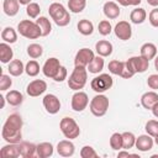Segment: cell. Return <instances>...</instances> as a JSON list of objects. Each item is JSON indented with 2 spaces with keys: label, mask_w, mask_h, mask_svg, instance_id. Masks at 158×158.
Instances as JSON below:
<instances>
[{
  "label": "cell",
  "mask_w": 158,
  "mask_h": 158,
  "mask_svg": "<svg viewBox=\"0 0 158 158\" xmlns=\"http://www.w3.org/2000/svg\"><path fill=\"white\" fill-rule=\"evenodd\" d=\"M22 128V118L19 114H11L1 130V136L7 143H20L22 138L21 133Z\"/></svg>",
  "instance_id": "1"
},
{
  "label": "cell",
  "mask_w": 158,
  "mask_h": 158,
  "mask_svg": "<svg viewBox=\"0 0 158 158\" xmlns=\"http://www.w3.org/2000/svg\"><path fill=\"white\" fill-rule=\"evenodd\" d=\"M49 16L54 21V23L59 27H64L70 22V15L69 11L59 2H52L48 7Z\"/></svg>",
  "instance_id": "2"
},
{
  "label": "cell",
  "mask_w": 158,
  "mask_h": 158,
  "mask_svg": "<svg viewBox=\"0 0 158 158\" xmlns=\"http://www.w3.org/2000/svg\"><path fill=\"white\" fill-rule=\"evenodd\" d=\"M88 80V72L85 69V67H80V65H75V68L73 69L69 79H68V86L72 90H80L85 86Z\"/></svg>",
  "instance_id": "3"
},
{
  "label": "cell",
  "mask_w": 158,
  "mask_h": 158,
  "mask_svg": "<svg viewBox=\"0 0 158 158\" xmlns=\"http://www.w3.org/2000/svg\"><path fill=\"white\" fill-rule=\"evenodd\" d=\"M17 31L21 36L28 38V40H36L38 37H42L41 28L37 25V22H33L31 20H22L17 25Z\"/></svg>",
  "instance_id": "4"
},
{
  "label": "cell",
  "mask_w": 158,
  "mask_h": 158,
  "mask_svg": "<svg viewBox=\"0 0 158 158\" xmlns=\"http://www.w3.org/2000/svg\"><path fill=\"white\" fill-rule=\"evenodd\" d=\"M90 112L96 116V117H101L107 112L109 109V99L107 96H105L104 94H98L95 95L91 101H90Z\"/></svg>",
  "instance_id": "5"
},
{
  "label": "cell",
  "mask_w": 158,
  "mask_h": 158,
  "mask_svg": "<svg viewBox=\"0 0 158 158\" xmlns=\"http://www.w3.org/2000/svg\"><path fill=\"white\" fill-rule=\"evenodd\" d=\"M59 128L65 138L74 139L80 135V128L74 118L72 117H63L59 122Z\"/></svg>",
  "instance_id": "6"
},
{
  "label": "cell",
  "mask_w": 158,
  "mask_h": 158,
  "mask_svg": "<svg viewBox=\"0 0 158 158\" xmlns=\"http://www.w3.org/2000/svg\"><path fill=\"white\" fill-rule=\"evenodd\" d=\"M114 84V80L111 78V75L109 74H100L98 77H95L91 81H90V86L91 89L98 93V94H102L105 93L106 90H109Z\"/></svg>",
  "instance_id": "7"
},
{
  "label": "cell",
  "mask_w": 158,
  "mask_h": 158,
  "mask_svg": "<svg viewBox=\"0 0 158 158\" xmlns=\"http://www.w3.org/2000/svg\"><path fill=\"white\" fill-rule=\"evenodd\" d=\"M88 104H89V98H88L86 93H84V91L78 90V91L72 96V102H70V105H72V109H73L74 111H77V112H80V111H83L84 109H86Z\"/></svg>",
  "instance_id": "8"
},
{
  "label": "cell",
  "mask_w": 158,
  "mask_h": 158,
  "mask_svg": "<svg viewBox=\"0 0 158 158\" xmlns=\"http://www.w3.org/2000/svg\"><path fill=\"white\" fill-rule=\"evenodd\" d=\"M94 57H95V54H94V52L91 49H89V48H81L75 54L74 64L75 65H80V67H86L94 59Z\"/></svg>",
  "instance_id": "9"
},
{
  "label": "cell",
  "mask_w": 158,
  "mask_h": 158,
  "mask_svg": "<svg viewBox=\"0 0 158 158\" xmlns=\"http://www.w3.org/2000/svg\"><path fill=\"white\" fill-rule=\"evenodd\" d=\"M42 102H43V106H44L46 111L48 114H51V115L57 114L59 111V109H60V101H59V99L54 94H47V95H44Z\"/></svg>",
  "instance_id": "10"
},
{
  "label": "cell",
  "mask_w": 158,
  "mask_h": 158,
  "mask_svg": "<svg viewBox=\"0 0 158 158\" xmlns=\"http://www.w3.org/2000/svg\"><path fill=\"white\" fill-rule=\"evenodd\" d=\"M128 64L131 65L132 70L136 73H144L148 67H149V60L146 59L142 56H136V57H131L130 59H127Z\"/></svg>",
  "instance_id": "11"
},
{
  "label": "cell",
  "mask_w": 158,
  "mask_h": 158,
  "mask_svg": "<svg viewBox=\"0 0 158 158\" xmlns=\"http://www.w3.org/2000/svg\"><path fill=\"white\" fill-rule=\"evenodd\" d=\"M59 68H60L59 59L52 57V58H48V59L44 62V64H43V67H42V72H43L44 77L53 79V78L56 77V74L58 73Z\"/></svg>",
  "instance_id": "12"
},
{
  "label": "cell",
  "mask_w": 158,
  "mask_h": 158,
  "mask_svg": "<svg viewBox=\"0 0 158 158\" xmlns=\"http://www.w3.org/2000/svg\"><path fill=\"white\" fill-rule=\"evenodd\" d=\"M47 89V83L42 79H36V80H32L27 88H26V93L32 96V98H36V96H40L42 95Z\"/></svg>",
  "instance_id": "13"
},
{
  "label": "cell",
  "mask_w": 158,
  "mask_h": 158,
  "mask_svg": "<svg viewBox=\"0 0 158 158\" xmlns=\"http://www.w3.org/2000/svg\"><path fill=\"white\" fill-rule=\"evenodd\" d=\"M114 31H115L116 37H118L122 41H128L132 36V27L127 21H120L115 26Z\"/></svg>",
  "instance_id": "14"
},
{
  "label": "cell",
  "mask_w": 158,
  "mask_h": 158,
  "mask_svg": "<svg viewBox=\"0 0 158 158\" xmlns=\"http://www.w3.org/2000/svg\"><path fill=\"white\" fill-rule=\"evenodd\" d=\"M57 152L62 157H72L75 152V147L70 139L59 141L57 144Z\"/></svg>",
  "instance_id": "15"
},
{
  "label": "cell",
  "mask_w": 158,
  "mask_h": 158,
  "mask_svg": "<svg viewBox=\"0 0 158 158\" xmlns=\"http://www.w3.org/2000/svg\"><path fill=\"white\" fill-rule=\"evenodd\" d=\"M154 143V139L152 138V136L149 135H141L136 138V148L141 152H147L149 149H152Z\"/></svg>",
  "instance_id": "16"
},
{
  "label": "cell",
  "mask_w": 158,
  "mask_h": 158,
  "mask_svg": "<svg viewBox=\"0 0 158 158\" xmlns=\"http://www.w3.org/2000/svg\"><path fill=\"white\" fill-rule=\"evenodd\" d=\"M19 149H20V156L23 158H32L35 156H37L36 149L37 146L30 142H20L19 143Z\"/></svg>",
  "instance_id": "17"
},
{
  "label": "cell",
  "mask_w": 158,
  "mask_h": 158,
  "mask_svg": "<svg viewBox=\"0 0 158 158\" xmlns=\"http://www.w3.org/2000/svg\"><path fill=\"white\" fill-rule=\"evenodd\" d=\"M0 156L2 158H17V157H20L19 143H9V144L4 146L0 151Z\"/></svg>",
  "instance_id": "18"
},
{
  "label": "cell",
  "mask_w": 158,
  "mask_h": 158,
  "mask_svg": "<svg viewBox=\"0 0 158 158\" xmlns=\"http://www.w3.org/2000/svg\"><path fill=\"white\" fill-rule=\"evenodd\" d=\"M156 102H158V94L156 91H147L141 96V104L147 110H152Z\"/></svg>",
  "instance_id": "19"
},
{
  "label": "cell",
  "mask_w": 158,
  "mask_h": 158,
  "mask_svg": "<svg viewBox=\"0 0 158 158\" xmlns=\"http://www.w3.org/2000/svg\"><path fill=\"white\" fill-rule=\"evenodd\" d=\"M102 10H104L105 16H106L107 19H110V20H115V19H117L118 15H120V7H118V5H117L116 2H114V1H107V2H105Z\"/></svg>",
  "instance_id": "20"
},
{
  "label": "cell",
  "mask_w": 158,
  "mask_h": 158,
  "mask_svg": "<svg viewBox=\"0 0 158 158\" xmlns=\"http://www.w3.org/2000/svg\"><path fill=\"white\" fill-rule=\"evenodd\" d=\"M95 49H96V53L98 56H101V57H109L111 53H112V43L109 42V41H105V40H101L99 42H96L95 44Z\"/></svg>",
  "instance_id": "21"
},
{
  "label": "cell",
  "mask_w": 158,
  "mask_h": 158,
  "mask_svg": "<svg viewBox=\"0 0 158 158\" xmlns=\"http://www.w3.org/2000/svg\"><path fill=\"white\" fill-rule=\"evenodd\" d=\"M20 2L19 0H4L2 2V10L7 16H15L19 12Z\"/></svg>",
  "instance_id": "22"
},
{
  "label": "cell",
  "mask_w": 158,
  "mask_h": 158,
  "mask_svg": "<svg viewBox=\"0 0 158 158\" xmlns=\"http://www.w3.org/2000/svg\"><path fill=\"white\" fill-rule=\"evenodd\" d=\"M139 52H141V56H142V57H144L146 59L151 60V59H153V58L157 56V47H156L154 43L147 42V43L142 44Z\"/></svg>",
  "instance_id": "23"
},
{
  "label": "cell",
  "mask_w": 158,
  "mask_h": 158,
  "mask_svg": "<svg viewBox=\"0 0 158 158\" xmlns=\"http://www.w3.org/2000/svg\"><path fill=\"white\" fill-rule=\"evenodd\" d=\"M12 57H14V52H12V48L10 47V44L6 42L0 43V60H1V63H10Z\"/></svg>",
  "instance_id": "24"
},
{
  "label": "cell",
  "mask_w": 158,
  "mask_h": 158,
  "mask_svg": "<svg viewBox=\"0 0 158 158\" xmlns=\"http://www.w3.org/2000/svg\"><path fill=\"white\" fill-rule=\"evenodd\" d=\"M37 157L40 158H48L53 154V146L49 142H42L40 144H37V149H36Z\"/></svg>",
  "instance_id": "25"
},
{
  "label": "cell",
  "mask_w": 158,
  "mask_h": 158,
  "mask_svg": "<svg viewBox=\"0 0 158 158\" xmlns=\"http://www.w3.org/2000/svg\"><path fill=\"white\" fill-rule=\"evenodd\" d=\"M7 70H9L10 75H12V77H20L25 72V67H23V63L20 59H14V60L10 62Z\"/></svg>",
  "instance_id": "26"
},
{
  "label": "cell",
  "mask_w": 158,
  "mask_h": 158,
  "mask_svg": "<svg viewBox=\"0 0 158 158\" xmlns=\"http://www.w3.org/2000/svg\"><path fill=\"white\" fill-rule=\"evenodd\" d=\"M104 64H105V63H104L102 57H101V56H95L94 59L89 63L88 70H89V73L98 74V73H100V72L104 69Z\"/></svg>",
  "instance_id": "27"
},
{
  "label": "cell",
  "mask_w": 158,
  "mask_h": 158,
  "mask_svg": "<svg viewBox=\"0 0 158 158\" xmlns=\"http://www.w3.org/2000/svg\"><path fill=\"white\" fill-rule=\"evenodd\" d=\"M146 17H147V12H146V10L142 9V7H136V9H133V10L131 11V15H130V20H131L133 23H136V25L144 22Z\"/></svg>",
  "instance_id": "28"
},
{
  "label": "cell",
  "mask_w": 158,
  "mask_h": 158,
  "mask_svg": "<svg viewBox=\"0 0 158 158\" xmlns=\"http://www.w3.org/2000/svg\"><path fill=\"white\" fill-rule=\"evenodd\" d=\"M5 98H6V101H7L11 106H19V105H21L22 101H23L22 94H21L20 91H17V90H10V91L6 94Z\"/></svg>",
  "instance_id": "29"
},
{
  "label": "cell",
  "mask_w": 158,
  "mask_h": 158,
  "mask_svg": "<svg viewBox=\"0 0 158 158\" xmlns=\"http://www.w3.org/2000/svg\"><path fill=\"white\" fill-rule=\"evenodd\" d=\"M1 40L6 43H15L17 41V32L12 27H5L1 31Z\"/></svg>",
  "instance_id": "30"
},
{
  "label": "cell",
  "mask_w": 158,
  "mask_h": 158,
  "mask_svg": "<svg viewBox=\"0 0 158 158\" xmlns=\"http://www.w3.org/2000/svg\"><path fill=\"white\" fill-rule=\"evenodd\" d=\"M36 22H37V25H38L40 28H41L42 37H46V36H48V35L51 33V31H52V25H51V22H49V20H48L47 17L41 16V17H38V19L36 20Z\"/></svg>",
  "instance_id": "31"
},
{
  "label": "cell",
  "mask_w": 158,
  "mask_h": 158,
  "mask_svg": "<svg viewBox=\"0 0 158 158\" xmlns=\"http://www.w3.org/2000/svg\"><path fill=\"white\" fill-rule=\"evenodd\" d=\"M78 31L84 36H89L94 31V25H93L91 21H89L86 19H83L78 22Z\"/></svg>",
  "instance_id": "32"
},
{
  "label": "cell",
  "mask_w": 158,
  "mask_h": 158,
  "mask_svg": "<svg viewBox=\"0 0 158 158\" xmlns=\"http://www.w3.org/2000/svg\"><path fill=\"white\" fill-rule=\"evenodd\" d=\"M86 6V0H68V7L69 11L74 14L81 12Z\"/></svg>",
  "instance_id": "33"
},
{
  "label": "cell",
  "mask_w": 158,
  "mask_h": 158,
  "mask_svg": "<svg viewBox=\"0 0 158 158\" xmlns=\"http://www.w3.org/2000/svg\"><path fill=\"white\" fill-rule=\"evenodd\" d=\"M136 144V137L132 132H123L122 133V149H130Z\"/></svg>",
  "instance_id": "34"
},
{
  "label": "cell",
  "mask_w": 158,
  "mask_h": 158,
  "mask_svg": "<svg viewBox=\"0 0 158 158\" xmlns=\"http://www.w3.org/2000/svg\"><path fill=\"white\" fill-rule=\"evenodd\" d=\"M43 53V48L41 44L38 43H31L28 47H27V54L32 58V59H36V58H40Z\"/></svg>",
  "instance_id": "35"
},
{
  "label": "cell",
  "mask_w": 158,
  "mask_h": 158,
  "mask_svg": "<svg viewBox=\"0 0 158 158\" xmlns=\"http://www.w3.org/2000/svg\"><path fill=\"white\" fill-rule=\"evenodd\" d=\"M123 67H125V62H121V60H111L109 63V72L111 74H115V75H120L122 74V70H123Z\"/></svg>",
  "instance_id": "36"
},
{
  "label": "cell",
  "mask_w": 158,
  "mask_h": 158,
  "mask_svg": "<svg viewBox=\"0 0 158 158\" xmlns=\"http://www.w3.org/2000/svg\"><path fill=\"white\" fill-rule=\"evenodd\" d=\"M25 72L30 77H36L40 73V64H38V62L35 60V59L27 62V64L25 65Z\"/></svg>",
  "instance_id": "37"
},
{
  "label": "cell",
  "mask_w": 158,
  "mask_h": 158,
  "mask_svg": "<svg viewBox=\"0 0 158 158\" xmlns=\"http://www.w3.org/2000/svg\"><path fill=\"white\" fill-rule=\"evenodd\" d=\"M110 147L115 151L122 149V133H114L110 137Z\"/></svg>",
  "instance_id": "38"
},
{
  "label": "cell",
  "mask_w": 158,
  "mask_h": 158,
  "mask_svg": "<svg viewBox=\"0 0 158 158\" xmlns=\"http://www.w3.org/2000/svg\"><path fill=\"white\" fill-rule=\"evenodd\" d=\"M41 12V9H40V5L37 2H30L28 5H26V14L31 17V19H36L38 17Z\"/></svg>",
  "instance_id": "39"
},
{
  "label": "cell",
  "mask_w": 158,
  "mask_h": 158,
  "mask_svg": "<svg viewBox=\"0 0 158 158\" xmlns=\"http://www.w3.org/2000/svg\"><path fill=\"white\" fill-rule=\"evenodd\" d=\"M144 130H146L147 135H149L152 137H156L158 135V121L157 120H149L146 123Z\"/></svg>",
  "instance_id": "40"
},
{
  "label": "cell",
  "mask_w": 158,
  "mask_h": 158,
  "mask_svg": "<svg viewBox=\"0 0 158 158\" xmlns=\"http://www.w3.org/2000/svg\"><path fill=\"white\" fill-rule=\"evenodd\" d=\"M98 30H99V33H100L101 36H107V35L111 33L112 27H111V23H110L107 20H102V21L99 22Z\"/></svg>",
  "instance_id": "41"
},
{
  "label": "cell",
  "mask_w": 158,
  "mask_h": 158,
  "mask_svg": "<svg viewBox=\"0 0 158 158\" xmlns=\"http://www.w3.org/2000/svg\"><path fill=\"white\" fill-rule=\"evenodd\" d=\"M80 157L81 158H96L98 153L95 152V149L91 146H84L80 149Z\"/></svg>",
  "instance_id": "42"
},
{
  "label": "cell",
  "mask_w": 158,
  "mask_h": 158,
  "mask_svg": "<svg viewBox=\"0 0 158 158\" xmlns=\"http://www.w3.org/2000/svg\"><path fill=\"white\" fill-rule=\"evenodd\" d=\"M11 85H12V80H11L10 75L1 74V77H0V90L1 91H5V90L10 89Z\"/></svg>",
  "instance_id": "43"
},
{
  "label": "cell",
  "mask_w": 158,
  "mask_h": 158,
  "mask_svg": "<svg viewBox=\"0 0 158 158\" xmlns=\"http://www.w3.org/2000/svg\"><path fill=\"white\" fill-rule=\"evenodd\" d=\"M148 20H149V23L153 26V27H157L158 28V9H153L149 15H148Z\"/></svg>",
  "instance_id": "44"
},
{
  "label": "cell",
  "mask_w": 158,
  "mask_h": 158,
  "mask_svg": "<svg viewBox=\"0 0 158 158\" xmlns=\"http://www.w3.org/2000/svg\"><path fill=\"white\" fill-rule=\"evenodd\" d=\"M147 84L151 89L157 90L158 89V74H151L147 78Z\"/></svg>",
  "instance_id": "45"
},
{
  "label": "cell",
  "mask_w": 158,
  "mask_h": 158,
  "mask_svg": "<svg viewBox=\"0 0 158 158\" xmlns=\"http://www.w3.org/2000/svg\"><path fill=\"white\" fill-rule=\"evenodd\" d=\"M133 75H135V72L132 70L131 65H130V64H128V62L126 60V62H125V67H123V70H122L121 77H122V78H125V79H128V78H132Z\"/></svg>",
  "instance_id": "46"
},
{
  "label": "cell",
  "mask_w": 158,
  "mask_h": 158,
  "mask_svg": "<svg viewBox=\"0 0 158 158\" xmlns=\"http://www.w3.org/2000/svg\"><path fill=\"white\" fill-rule=\"evenodd\" d=\"M67 74H68L67 68L63 67V65H60V68H59L58 73L56 74V77L53 78V80H54V81H63L64 79H67Z\"/></svg>",
  "instance_id": "47"
},
{
  "label": "cell",
  "mask_w": 158,
  "mask_h": 158,
  "mask_svg": "<svg viewBox=\"0 0 158 158\" xmlns=\"http://www.w3.org/2000/svg\"><path fill=\"white\" fill-rule=\"evenodd\" d=\"M128 156H131V154L128 153L127 149H126V151H121V149H120V152H118V154H117L118 158H121V157H128Z\"/></svg>",
  "instance_id": "48"
},
{
  "label": "cell",
  "mask_w": 158,
  "mask_h": 158,
  "mask_svg": "<svg viewBox=\"0 0 158 158\" xmlns=\"http://www.w3.org/2000/svg\"><path fill=\"white\" fill-rule=\"evenodd\" d=\"M152 112H153V115L158 118V102H156V104H154V106L152 107Z\"/></svg>",
  "instance_id": "49"
},
{
  "label": "cell",
  "mask_w": 158,
  "mask_h": 158,
  "mask_svg": "<svg viewBox=\"0 0 158 158\" xmlns=\"http://www.w3.org/2000/svg\"><path fill=\"white\" fill-rule=\"evenodd\" d=\"M120 5H122V6H128V5H131L130 4V0H116Z\"/></svg>",
  "instance_id": "50"
},
{
  "label": "cell",
  "mask_w": 158,
  "mask_h": 158,
  "mask_svg": "<svg viewBox=\"0 0 158 158\" xmlns=\"http://www.w3.org/2000/svg\"><path fill=\"white\" fill-rule=\"evenodd\" d=\"M147 2L151 6H158V0H147Z\"/></svg>",
  "instance_id": "51"
},
{
  "label": "cell",
  "mask_w": 158,
  "mask_h": 158,
  "mask_svg": "<svg viewBox=\"0 0 158 158\" xmlns=\"http://www.w3.org/2000/svg\"><path fill=\"white\" fill-rule=\"evenodd\" d=\"M130 4L133 5V6H136V5L141 4V0H130Z\"/></svg>",
  "instance_id": "52"
},
{
  "label": "cell",
  "mask_w": 158,
  "mask_h": 158,
  "mask_svg": "<svg viewBox=\"0 0 158 158\" xmlns=\"http://www.w3.org/2000/svg\"><path fill=\"white\" fill-rule=\"evenodd\" d=\"M19 2H20L21 5H28V4L31 2V0H19Z\"/></svg>",
  "instance_id": "53"
},
{
  "label": "cell",
  "mask_w": 158,
  "mask_h": 158,
  "mask_svg": "<svg viewBox=\"0 0 158 158\" xmlns=\"http://www.w3.org/2000/svg\"><path fill=\"white\" fill-rule=\"evenodd\" d=\"M154 68H156L157 72H158V56L154 57Z\"/></svg>",
  "instance_id": "54"
},
{
  "label": "cell",
  "mask_w": 158,
  "mask_h": 158,
  "mask_svg": "<svg viewBox=\"0 0 158 158\" xmlns=\"http://www.w3.org/2000/svg\"><path fill=\"white\" fill-rule=\"evenodd\" d=\"M153 138H154V143H156V144L158 146V135H157L156 137H153Z\"/></svg>",
  "instance_id": "55"
}]
</instances>
